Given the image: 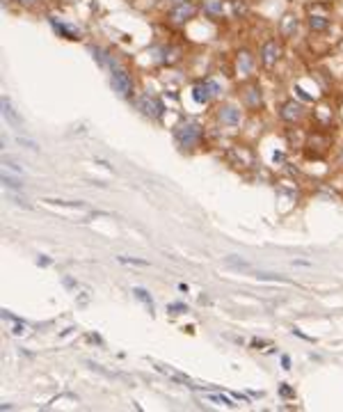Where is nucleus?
I'll return each mask as SVG.
<instances>
[{
    "instance_id": "f257e3e1",
    "label": "nucleus",
    "mask_w": 343,
    "mask_h": 412,
    "mask_svg": "<svg viewBox=\"0 0 343 412\" xmlns=\"http://www.w3.org/2000/svg\"><path fill=\"white\" fill-rule=\"evenodd\" d=\"M174 138L181 147H197L204 138V128L199 126L197 121H185L181 126H176L174 131Z\"/></svg>"
},
{
    "instance_id": "f03ea898",
    "label": "nucleus",
    "mask_w": 343,
    "mask_h": 412,
    "mask_svg": "<svg viewBox=\"0 0 343 412\" xmlns=\"http://www.w3.org/2000/svg\"><path fill=\"white\" fill-rule=\"evenodd\" d=\"M195 14H197V5L190 2V0H183V2H178V5L172 7L170 21L174 23V26H183L185 21H190Z\"/></svg>"
},
{
    "instance_id": "7ed1b4c3",
    "label": "nucleus",
    "mask_w": 343,
    "mask_h": 412,
    "mask_svg": "<svg viewBox=\"0 0 343 412\" xmlns=\"http://www.w3.org/2000/svg\"><path fill=\"white\" fill-rule=\"evenodd\" d=\"M113 89L124 99H128L133 94V78L126 69H114L113 71Z\"/></svg>"
},
{
    "instance_id": "20e7f679",
    "label": "nucleus",
    "mask_w": 343,
    "mask_h": 412,
    "mask_svg": "<svg viewBox=\"0 0 343 412\" xmlns=\"http://www.w3.org/2000/svg\"><path fill=\"white\" fill-rule=\"evenodd\" d=\"M138 108L142 110V115L151 117V119H158L160 115H163V103H160L158 99H153V96H142V99H138Z\"/></svg>"
},
{
    "instance_id": "39448f33",
    "label": "nucleus",
    "mask_w": 343,
    "mask_h": 412,
    "mask_svg": "<svg viewBox=\"0 0 343 412\" xmlns=\"http://www.w3.org/2000/svg\"><path fill=\"white\" fill-rule=\"evenodd\" d=\"M279 53H282V48H279V44L275 39H268L263 44V48H261V60H263L265 67H275L279 60Z\"/></svg>"
},
{
    "instance_id": "423d86ee",
    "label": "nucleus",
    "mask_w": 343,
    "mask_h": 412,
    "mask_svg": "<svg viewBox=\"0 0 343 412\" xmlns=\"http://www.w3.org/2000/svg\"><path fill=\"white\" fill-rule=\"evenodd\" d=\"M218 92H220V85H218V83L206 80L204 85H197V87H195V99H197L199 103H208V101H211Z\"/></svg>"
},
{
    "instance_id": "0eeeda50",
    "label": "nucleus",
    "mask_w": 343,
    "mask_h": 412,
    "mask_svg": "<svg viewBox=\"0 0 343 412\" xmlns=\"http://www.w3.org/2000/svg\"><path fill=\"white\" fill-rule=\"evenodd\" d=\"M220 119H222V124L238 126V124H240V110H238V108H233V106L220 108Z\"/></svg>"
},
{
    "instance_id": "6e6552de",
    "label": "nucleus",
    "mask_w": 343,
    "mask_h": 412,
    "mask_svg": "<svg viewBox=\"0 0 343 412\" xmlns=\"http://www.w3.org/2000/svg\"><path fill=\"white\" fill-rule=\"evenodd\" d=\"M282 117H284L286 121H295L302 117V106L300 103H295V101H288V103H284L282 106Z\"/></svg>"
},
{
    "instance_id": "1a4fd4ad",
    "label": "nucleus",
    "mask_w": 343,
    "mask_h": 412,
    "mask_svg": "<svg viewBox=\"0 0 343 412\" xmlns=\"http://www.w3.org/2000/svg\"><path fill=\"white\" fill-rule=\"evenodd\" d=\"M2 115L7 117V121L12 124V126H23V117H19L16 115V110H14V106H12V101L7 99H2Z\"/></svg>"
},
{
    "instance_id": "9d476101",
    "label": "nucleus",
    "mask_w": 343,
    "mask_h": 412,
    "mask_svg": "<svg viewBox=\"0 0 343 412\" xmlns=\"http://www.w3.org/2000/svg\"><path fill=\"white\" fill-rule=\"evenodd\" d=\"M156 369H158L160 373H165V376H170L172 380H176V383H185L188 387H195V385H192V380L188 378V376H183V373L174 371V369H170V366H165V364H156Z\"/></svg>"
},
{
    "instance_id": "9b49d317",
    "label": "nucleus",
    "mask_w": 343,
    "mask_h": 412,
    "mask_svg": "<svg viewBox=\"0 0 343 412\" xmlns=\"http://www.w3.org/2000/svg\"><path fill=\"white\" fill-rule=\"evenodd\" d=\"M279 30H282L284 37H293V34L297 32V19L293 14H286L284 19H282V28H279Z\"/></svg>"
},
{
    "instance_id": "f8f14e48",
    "label": "nucleus",
    "mask_w": 343,
    "mask_h": 412,
    "mask_svg": "<svg viewBox=\"0 0 343 412\" xmlns=\"http://www.w3.org/2000/svg\"><path fill=\"white\" fill-rule=\"evenodd\" d=\"M245 101H247V106H250V108L261 106V89H258L257 85L247 87V92H245Z\"/></svg>"
},
{
    "instance_id": "ddd939ff",
    "label": "nucleus",
    "mask_w": 343,
    "mask_h": 412,
    "mask_svg": "<svg viewBox=\"0 0 343 412\" xmlns=\"http://www.w3.org/2000/svg\"><path fill=\"white\" fill-rule=\"evenodd\" d=\"M238 71L243 73V76H247L252 71V55L247 51H243V53L238 55Z\"/></svg>"
},
{
    "instance_id": "4468645a",
    "label": "nucleus",
    "mask_w": 343,
    "mask_h": 412,
    "mask_svg": "<svg viewBox=\"0 0 343 412\" xmlns=\"http://www.w3.org/2000/svg\"><path fill=\"white\" fill-rule=\"evenodd\" d=\"M309 28L311 30H316V32H323L330 28V21L325 19V16H311L309 19Z\"/></svg>"
},
{
    "instance_id": "2eb2a0df",
    "label": "nucleus",
    "mask_w": 343,
    "mask_h": 412,
    "mask_svg": "<svg viewBox=\"0 0 343 412\" xmlns=\"http://www.w3.org/2000/svg\"><path fill=\"white\" fill-rule=\"evenodd\" d=\"M2 186L12 188V190H21V188H23V183H21L19 177H12V174L2 172Z\"/></svg>"
},
{
    "instance_id": "dca6fc26",
    "label": "nucleus",
    "mask_w": 343,
    "mask_h": 412,
    "mask_svg": "<svg viewBox=\"0 0 343 412\" xmlns=\"http://www.w3.org/2000/svg\"><path fill=\"white\" fill-rule=\"evenodd\" d=\"M133 295L140 300V302H144L149 309H153V300H151V295L144 291V289H133Z\"/></svg>"
},
{
    "instance_id": "f3484780",
    "label": "nucleus",
    "mask_w": 343,
    "mask_h": 412,
    "mask_svg": "<svg viewBox=\"0 0 343 412\" xmlns=\"http://www.w3.org/2000/svg\"><path fill=\"white\" fill-rule=\"evenodd\" d=\"M48 204H57V206H69V208H85L83 202H69V200H44Z\"/></svg>"
},
{
    "instance_id": "a211bd4d",
    "label": "nucleus",
    "mask_w": 343,
    "mask_h": 412,
    "mask_svg": "<svg viewBox=\"0 0 343 412\" xmlns=\"http://www.w3.org/2000/svg\"><path fill=\"white\" fill-rule=\"evenodd\" d=\"M206 399L208 401H215V403H222V406H229V408H236V403H231L227 396H222V394H206Z\"/></svg>"
},
{
    "instance_id": "6ab92c4d",
    "label": "nucleus",
    "mask_w": 343,
    "mask_h": 412,
    "mask_svg": "<svg viewBox=\"0 0 343 412\" xmlns=\"http://www.w3.org/2000/svg\"><path fill=\"white\" fill-rule=\"evenodd\" d=\"M119 261L121 264H133V266H149V261H144V259H128V257H119Z\"/></svg>"
},
{
    "instance_id": "aec40b11",
    "label": "nucleus",
    "mask_w": 343,
    "mask_h": 412,
    "mask_svg": "<svg viewBox=\"0 0 343 412\" xmlns=\"http://www.w3.org/2000/svg\"><path fill=\"white\" fill-rule=\"evenodd\" d=\"M206 12H208V14H220V12H222V2H208V5H206Z\"/></svg>"
},
{
    "instance_id": "412c9836",
    "label": "nucleus",
    "mask_w": 343,
    "mask_h": 412,
    "mask_svg": "<svg viewBox=\"0 0 343 412\" xmlns=\"http://www.w3.org/2000/svg\"><path fill=\"white\" fill-rule=\"evenodd\" d=\"M170 312L172 314H183V312H188V307L181 305V302H174V305H170Z\"/></svg>"
},
{
    "instance_id": "4be33fe9",
    "label": "nucleus",
    "mask_w": 343,
    "mask_h": 412,
    "mask_svg": "<svg viewBox=\"0 0 343 412\" xmlns=\"http://www.w3.org/2000/svg\"><path fill=\"white\" fill-rule=\"evenodd\" d=\"M23 332H26V330H23V325H14L12 334H16V337H19V334H23Z\"/></svg>"
},
{
    "instance_id": "5701e85b",
    "label": "nucleus",
    "mask_w": 343,
    "mask_h": 412,
    "mask_svg": "<svg viewBox=\"0 0 343 412\" xmlns=\"http://www.w3.org/2000/svg\"><path fill=\"white\" fill-rule=\"evenodd\" d=\"M41 264V266H48V264H51V259H46V257H39V259H37Z\"/></svg>"
},
{
    "instance_id": "b1692460",
    "label": "nucleus",
    "mask_w": 343,
    "mask_h": 412,
    "mask_svg": "<svg viewBox=\"0 0 343 412\" xmlns=\"http://www.w3.org/2000/svg\"><path fill=\"white\" fill-rule=\"evenodd\" d=\"M16 2H21V5H32V2H37V0H16Z\"/></svg>"
},
{
    "instance_id": "393cba45",
    "label": "nucleus",
    "mask_w": 343,
    "mask_h": 412,
    "mask_svg": "<svg viewBox=\"0 0 343 412\" xmlns=\"http://www.w3.org/2000/svg\"><path fill=\"white\" fill-rule=\"evenodd\" d=\"M282 394H284V396H290V394H293V392H290L288 387H282Z\"/></svg>"
},
{
    "instance_id": "a878e982",
    "label": "nucleus",
    "mask_w": 343,
    "mask_h": 412,
    "mask_svg": "<svg viewBox=\"0 0 343 412\" xmlns=\"http://www.w3.org/2000/svg\"><path fill=\"white\" fill-rule=\"evenodd\" d=\"M170 2H174V5H178V2H183V0H170Z\"/></svg>"
},
{
    "instance_id": "bb28decb",
    "label": "nucleus",
    "mask_w": 343,
    "mask_h": 412,
    "mask_svg": "<svg viewBox=\"0 0 343 412\" xmlns=\"http://www.w3.org/2000/svg\"><path fill=\"white\" fill-rule=\"evenodd\" d=\"M341 165H343V151H341Z\"/></svg>"
}]
</instances>
